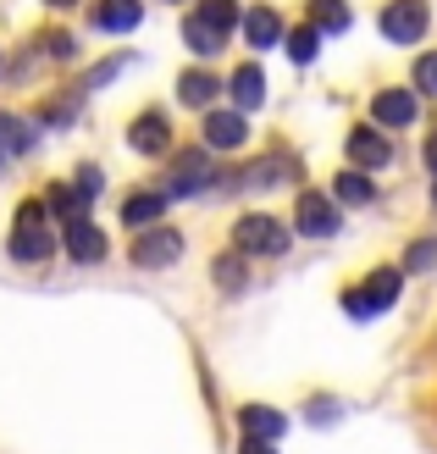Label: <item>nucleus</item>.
<instances>
[{
  "mask_svg": "<svg viewBox=\"0 0 437 454\" xmlns=\"http://www.w3.org/2000/svg\"><path fill=\"white\" fill-rule=\"evenodd\" d=\"M371 111H377L382 128H410V122L421 117V100L410 95V89H382V95L371 100Z\"/></svg>",
  "mask_w": 437,
  "mask_h": 454,
  "instance_id": "nucleus-7",
  "label": "nucleus"
},
{
  "mask_svg": "<svg viewBox=\"0 0 437 454\" xmlns=\"http://www.w3.org/2000/svg\"><path fill=\"white\" fill-rule=\"evenodd\" d=\"M167 139H172V128H167L160 111H144V117H133V128H128V145L139 150V155H160Z\"/></svg>",
  "mask_w": 437,
  "mask_h": 454,
  "instance_id": "nucleus-11",
  "label": "nucleus"
},
{
  "mask_svg": "<svg viewBox=\"0 0 437 454\" xmlns=\"http://www.w3.org/2000/svg\"><path fill=\"white\" fill-rule=\"evenodd\" d=\"M167 200H172V194H128L122 222L133 227V233H144V227H160V216H167Z\"/></svg>",
  "mask_w": 437,
  "mask_h": 454,
  "instance_id": "nucleus-16",
  "label": "nucleus"
},
{
  "mask_svg": "<svg viewBox=\"0 0 437 454\" xmlns=\"http://www.w3.org/2000/svg\"><path fill=\"white\" fill-rule=\"evenodd\" d=\"M139 17H144L139 0H100V6H95V28H105V34H128V28H139Z\"/></svg>",
  "mask_w": 437,
  "mask_h": 454,
  "instance_id": "nucleus-15",
  "label": "nucleus"
},
{
  "mask_svg": "<svg viewBox=\"0 0 437 454\" xmlns=\"http://www.w3.org/2000/svg\"><path fill=\"white\" fill-rule=\"evenodd\" d=\"M426 167L437 172V133H432V139H426Z\"/></svg>",
  "mask_w": 437,
  "mask_h": 454,
  "instance_id": "nucleus-33",
  "label": "nucleus"
},
{
  "mask_svg": "<svg viewBox=\"0 0 437 454\" xmlns=\"http://www.w3.org/2000/svg\"><path fill=\"white\" fill-rule=\"evenodd\" d=\"M66 249H73L78 266H95V261H105V233L89 216H78V222H66Z\"/></svg>",
  "mask_w": 437,
  "mask_h": 454,
  "instance_id": "nucleus-8",
  "label": "nucleus"
},
{
  "mask_svg": "<svg viewBox=\"0 0 437 454\" xmlns=\"http://www.w3.org/2000/svg\"><path fill=\"white\" fill-rule=\"evenodd\" d=\"M332 194L343 200V206H371V200H377V184H371V177H365V172L355 167V172L332 177Z\"/></svg>",
  "mask_w": 437,
  "mask_h": 454,
  "instance_id": "nucleus-19",
  "label": "nucleus"
},
{
  "mask_svg": "<svg viewBox=\"0 0 437 454\" xmlns=\"http://www.w3.org/2000/svg\"><path fill=\"white\" fill-rule=\"evenodd\" d=\"M349 161H355L360 172H377V167L394 161V150H387V139H382L377 128H355V133H349Z\"/></svg>",
  "mask_w": 437,
  "mask_h": 454,
  "instance_id": "nucleus-10",
  "label": "nucleus"
},
{
  "mask_svg": "<svg viewBox=\"0 0 437 454\" xmlns=\"http://www.w3.org/2000/svg\"><path fill=\"white\" fill-rule=\"evenodd\" d=\"M51 216H44L39 200H22L17 206V227H12V255L17 261H51Z\"/></svg>",
  "mask_w": 437,
  "mask_h": 454,
  "instance_id": "nucleus-1",
  "label": "nucleus"
},
{
  "mask_svg": "<svg viewBox=\"0 0 437 454\" xmlns=\"http://www.w3.org/2000/svg\"><path fill=\"white\" fill-rule=\"evenodd\" d=\"M78 194H83V200H89V194H100V172H95V167H83V172H78Z\"/></svg>",
  "mask_w": 437,
  "mask_h": 454,
  "instance_id": "nucleus-31",
  "label": "nucleus"
},
{
  "mask_svg": "<svg viewBox=\"0 0 437 454\" xmlns=\"http://www.w3.org/2000/svg\"><path fill=\"white\" fill-rule=\"evenodd\" d=\"M416 95H437V51L416 61Z\"/></svg>",
  "mask_w": 437,
  "mask_h": 454,
  "instance_id": "nucleus-29",
  "label": "nucleus"
},
{
  "mask_svg": "<svg viewBox=\"0 0 437 454\" xmlns=\"http://www.w3.org/2000/svg\"><path fill=\"white\" fill-rule=\"evenodd\" d=\"M299 233L305 239H332L338 233V211L327 194H299Z\"/></svg>",
  "mask_w": 437,
  "mask_h": 454,
  "instance_id": "nucleus-6",
  "label": "nucleus"
},
{
  "mask_svg": "<svg viewBox=\"0 0 437 454\" xmlns=\"http://www.w3.org/2000/svg\"><path fill=\"white\" fill-rule=\"evenodd\" d=\"M432 266H437V239H421V244L404 255V271H432Z\"/></svg>",
  "mask_w": 437,
  "mask_h": 454,
  "instance_id": "nucleus-27",
  "label": "nucleus"
},
{
  "mask_svg": "<svg viewBox=\"0 0 437 454\" xmlns=\"http://www.w3.org/2000/svg\"><path fill=\"white\" fill-rule=\"evenodd\" d=\"M183 39H189V44H194L199 56H216V51H227V34H216V28H205L199 17H189V22H183Z\"/></svg>",
  "mask_w": 437,
  "mask_h": 454,
  "instance_id": "nucleus-23",
  "label": "nucleus"
},
{
  "mask_svg": "<svg viewBox=\"0 0 437 454\" xmlns=\"http://www.w3.org/2000/svg\"><path fill=\"white\" fill-rule=\"evenodd\" d=\"M44 51H51L56 61H66V56H73V34H51V39H44Z\"/></svg>",
  "mask_w": 437,
  "mask_h": 454,
  "instance_id": "nucleus-30",
  "label": "nucleus"
},
{
  "mask_svg": "<svg viewBox=\"0 0 437 454\" xmlns=\"http://www.w3.org/2000/svg\"><path fill=\"white\" fill-rule=\"evenodd\" d=\"M244 139H249V128H244L238 111H211V117H205V145L211 150H238Z\"/></svg>",
  "mask_w": 437,
  "mask_h": 454,
  "instance_id": "nucleus-12",
  "label": "nucleus"
},
{
  "mask_svg": "<svg viewBox=\"0 0 437 454\" xmlns=\"http://www.w3.org/2000/svg\"><path fill=\"white\" fill-rule=\"evenodd\" d=\"M205 28H216V34H233L238 28V0H199V12H194Z\"/></svg>",
  "mask_w": 437,
  "mask_h": 454,
  "instance_id": "nucleus-21",
  "label": "nucleus"
},
{
  "mask_svg": "<svg viewBox=\"0 0 437 454\" xmlns=\"http://www.w3.org/2000/svg\"><path fill=\"white\" fill-rule=\"evenodd\" d=\"M6 155H12L6 150V117H0V167H6Z\"/></svg>",
  "mask_w": 437,
  "mask_h": 454,
  "instance_id": "nucleus-34",
  "label": "nucleus"
},
{
  "mask_svg": "<svg viewBox=\"0 0 437 454\" xmlns=\"http://www.w3.org/2000/svg\"><path fill=\"white\" fill-rule=\"evenodd\" d=\"M238 454H277V449H271V443H261V438H244V449Z\"/></svg>",
  "mask_w": 437,
  "mask_h": 454,
  "instance_id": "nucleus-32",
  "label": "nucleus"
},
{
  "mask_svg": "<svg viewBox=\"0 0 437 454\" xmlns=\"http://www.w3.org/2000/svg\"><path fill=\"white\" fill-rule=\"evenodd\" d=\"M51 6H78V0H51Z\"/></svg>",
  "mask_w": 437,
  "mask_h": 454,
  "instance_id": "nucleus-35",
  "label": "nucleus"
},
{
  "mask_svg": "<svg viewBox=\"0 0 437 454\" xmlns=\"http://www.w3.org/2000/svg\"><path fill=\"white\" fill-rule=\"evenodd\" d=\"M177 95H183V106H211V100L222 95V83H216L211 73H183V78H177Z\"/></svg>",
  "mask_w": 437,
  "mask_h": 454,
  "instance_id": "nucleus-20",
  "label": "nucleus"
},
{
  "mask_svg": "<svg viewBox=\"0 0 437 454\" xmlns=\"http://www.w3.org/2000/svg\"><path fill=\"white\" fill-rule=\"evenodd\" d=\"M432 206H437V189H432Z\"/></svg>",
  "mask_w": 437,
  "mask_h": 454,
  "instance_id": "nucleus-36",
  "label": "nucleus"
},
{
  "mask_svg": "<svg viewBox=\"0 0 437 454\" xmlns=\"http://www.w3.org/2000/svg\"><path fill=\"white\" fill-rule=\"evenodd\" d=\"M310 22L327 28V34H343L349 28V6H343V0H310Z\"/></svg>",
  "mask_w": 437,
  "mask_h": 454,
  "instance_id": "nucleus-22",
  "label": "nucleus"
},
{
  "mask_svg": "<svg viewBox=\"0 0 437 454\" xmlns=\"http://www.w3.org/2000/svg\"><path fill=\"white\" fill-rule=\"evenodd\" d=\"M233 239H238V255H283L288 249V227L277 222V216H244L238 227H233Z\"/></svg>",
  "mask_w": 437,
  "mask_h": 454,
  "instance_id": "nucleus-3",
  "label": "nucleus"
},
{
  "mask_svg": "<svg viewBox=\"0 0 437 454\" xmlns=\"http://www.w3.org/2000/svg\"><path fill=\"white\" fill-rule=\"evenodd\" d=\"M238 427H244V438L277 443V438L288 433V416H283V411H271V404H244V411H238Z\"/></svg>",
  "mask_w": 437,
  "mask_h": 454,
  "instance_id": "nucleus-9",
  "label": "nucleus"
},
{
  "mask_svg": "<svg viewBox=\"0 0 437 454\" xmlns=\"http://www.w3.org/2000/svg\"><path fill=\"white\" fill-rule=\"evenodd\" d=\"M316 51H321V28H316V22H305V28H293V34H288V56H293L299 67L316 61Z\"/></svg>",
  "mask_w": 437,
  "mask_h": 454,
  "instance_id": "nucleus-24",
  "label": "nucleus"
},
{
  "mask_svg": "<svg viewBox=\"0 0 437 454\" xmlns=\"http://www.w3.org/2000/svg\"><path fill=\"white\" fill-rule=\"evenodd\" d=\"M6 150L12 155H28L34 150V128L22 122V117H6Z\"/></svg>",
  "mask_w": 437,
  "mask_h": 454,
  "instance_id": "nucleus-26",
  "label": "nucleus"
},
{
  "mask_svg": "<svg viewBox=\"0 0 437 454\" xmlns=\"http://www.w3.org/2000/svg\"><path fill=\"white\" fill-rule=\"evenodd\" d=\"M128 255H133L139 271H160V266L183 261V233H177V227H144V233H133Z\"/></svg>",
  "mask_w": 437,
  "mask_h": 454,
  "instance_id": "nucleus-2",
  "label": "nucleus"
},
{
  "mask_svg": "<svg viewBox=\"0 0 437 454\" xmlns=\"http://www.w3.org/2000/svg\"><path fill=\"white\" fill-rule=\"evenodd\" d=\"M51 206H56L66 222H78V216H83V194H78V189H51Z\"/></svg>",
  "mask_w": 437,
  "mask_h": 454,
  "instance_id": "nucleus-28",
  "label": "nucleus"
},
{
  "mask_svg": "<svg viewBox=\"0 0 437 454\" xmlns=\"http://www.w3.org/2000/svg\"><path fill=\"white\" fill-rule=\"evenodd\" d=\"M426 22H432L426 0H394V6L382 12V34L394 39V44H416L426 34Z\"/></svg>",
  "mask_w": 437,
  "mask_h": 454,
  "instance_id": "nucleus-5",
  "label": "nucleus"
},
{
  "mask_svg": "<svg viewBox=\"0 0 437 454\" xmlns=\"http://www.w3.org/2000/svg\"><path fill=\"white\" fill-rule=\"evenodd\" d=\"M216 288H227V294L244 288V255H222L216 261Z\"/></svg>",
  "mask_w": 437,
  "mask_h": 454,
  "instance_id": "nucleus-25",
  "label": "nucleus"
},
{
  "mask_svg": "<svg viewBox=\"0 0 437 454\" xmlns=\"http://www.w3.org/2000/svg\"><path fill=\"white\" fill-rule=\"evenodd\" d=\"M399 300V271H371V283L365 288H355V294H343V310L349 316H360V322H371V316H382L387 305Z\"/></svg>",
  "mask_w": 437,
  "mask_h": 454,
  "instance_id": "nucleus-4",
  "label": "nucleus"
},
{
  "mask_svg": "<svg viewBox=\"0 0 437 454\" xmlns=\"http://www.w3.org/2000/svg\"><path fill=\"white\" fill-rule=\"evenodd\" d=\"M227 95L238 100V111H255L261 100H266V78H261V67L249 61V67H238L233 73V83H227Z\"/></svg>",
  "mask_w": 437,
  "mask_h": 454,
  "instance_id": "nucleus-17",
  "label": "nucleus"
},
{
  "mask_svg": "<svg viewBox=\"0 0 437 454\" xmlns=\"http://www.w3.org/2000/svg\"><path fill=\"white\" fill-rule=\"evenodd\" d=\"M205 184H211V161H205L199 150H189V155H183V161L172 167V184H167V194H172V200H177V194H199Z\"/></svg>",
  "mask_w": 437,
  "mask_h": 454,
  "instance_id": "nucleus-14",
  "label": "nucleus"
},
{
  "mask_svg": "<svg viewBox=\"0 0 437 454\" xmlns=\"http://www.w3.org/2000/svg\"><path fill=\"white\" fill-rule=\"evenodd\" d=\"M283 177H293V161H288V155H266V161L244 167V172L233 177V189H277Z\"/></svg>",
  "mask_w": 437,
  "mask_h": 454,
  "instance_id": "nucleus-13",
  "label": "nucleus"
},
{
  "mask_svg": "<svg viewBox=\"0 0 437 454\" xmlns=\"http://www.w3.org/2000/svg\"><path fill=\"white\" fill-rule=\"evenodd\" d=\"M244 34H249V44H255V51H271V44L283 39V17L271 12V6H255L244 17Z\"/></svg>",
  "mask_w": 437,
  "mask_h": 454,
  "instance_id": "nucleus-18",
  "label": "nucleus"
}]
</instances>
